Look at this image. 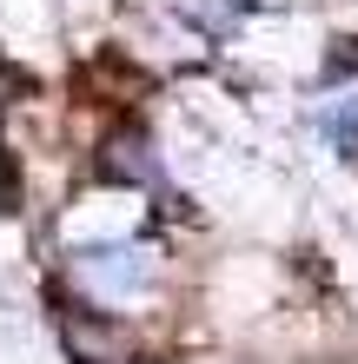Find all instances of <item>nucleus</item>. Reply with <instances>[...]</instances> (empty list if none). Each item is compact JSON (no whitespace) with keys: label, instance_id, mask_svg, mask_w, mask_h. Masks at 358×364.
<instances>
[{"label":"nucleus","instance_id":"nucleus-1","mask_svg":"<svg viewBox=\"0 0 358 364\" xmlns=\"http://www.w3.org/2000/svg\"><path fill=\"white\" fill-rule=\"evenodd\" d=\"M73 272H80V285H87V298H100V305H133V298L153 285V252H139V245L87 252Z\"/></svg>","mask_w":358,"mask_h":364},{"label":"nucleus","instance_id":"nucleus-2","mask_svg":"<svg viewBox=\"0 0 358 364\" xmlns=\"http://www.w3.org/2000/svg\"><path fill=\"white\" fill-rule=\"evenodd\" d=\"M325 119L339 126L345 139H358V80H352V87H332V93H325Z\"/></svg>","mask_w":358,"mask_h":364}]
</instances>
